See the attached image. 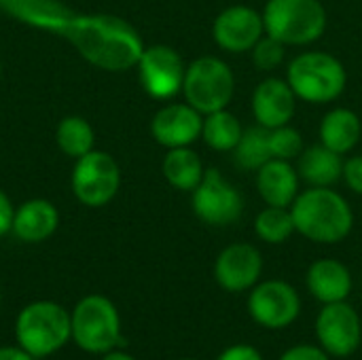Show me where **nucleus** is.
<instances>
[{"mask_svg":"<svg viewBox=\"0 0 362 360\" xmlns=\"http://www.w3.org/2000/svg\"><path fill=\"white\" fill-rule=\"evenodd\" d=\"M0 11L30 28L68 40L91 66L106 72L136 68L144 40L123 17L78 13L62 0H0Z\"/></svg>","mask_w":362,"mask_h":360,"instance_id":"1","label":"nucleus"},{"mask_svg":"<svg viewBox=\"0 0 362 360\" xmlns=\"http://www.w3.org/2000/svg\"><path fill=\"white\" fill-rule=\"evenodd\" d=\"M295 231L314 244H339L354 227L350 202L331 187H310L291 204Z\"/></svg>","mask_w":362,"mask_h":360,"instance_id":"2","label":"nucleus"},{"mask_svg":"<svg viewBox=\"0 0 362 360\" xmlns=\"http://www.w3.org/2000/svg\"><path fill=\"white\" fill-rule=\"evenodd\" d=\"M286 81L297 100L310 104H331L346 91L348 70L333 53L303 51L291 59Z\"/></svg>","mask_w":362,"mask_h":360,"instance_id":"3","label":"nucleus"},{"mask_svg":"<svg viewBox=\"0 0 362 360\" xmlns=\"http://www.w3.org/2000/svg\"><path fill=\"white\" fill-rule=\"evenodd\" d=\"M261 15L265 34L286 47H305L320 40L329 23L320 0H267Z\"/></svg>","mask_w":362,"mask_h":360,"instance_id":"4","label":"nucleus"},{"mask_svg":"<svg viewBox=\"0 0 362 360\" xmlns=\"http://www.w3.org/2000/svg\"><path fill=\"white\" fill-rule=\"evenodd\" d=\"M17 344L34 359L49 356L72 337L70 314L53 301H34L25 306L15 323Z\"/></svg>","mask_w":362,"mask_h":360,"instance_id":"5","label":"nucleus"},{"mask_svg":"<svg viewBox=\"0 0 362 360\" xmlns=\"http://www.w3.org/2000/svg\"><path fill=\"white\" fill-rule=\"evenodd\" d=\"M235 93V76L229 64L216 55H202L187 64L182 95L202 115L229 106Z\"/></svg>","mask_w":362,"mask_h":360,"instance_id":"6","label":"nucleus"},{"mask_svg":"<svg viewBox=\"0 0 362 360\" xmlns=\"http://www.w3.org/2000/svg\"><path fill=\"white\" fill-rule=\"evenodd\" d=\"M72 339L89 354H106L121 344V318L115 303L104 295L83 297L72 314Z\"/></svg>","mask_w":362,"mask_h":360,"instance_id":"7","label":"nucleus"},{"mask_svg":"<svg viewBox=\"0 0 362 360\" xmlns=\"http://www.w3.org/2000/svg\"><path fill=\"white\" fill-rule=\"evenodd\" d=\"M72 193L87 208H102L110 204L121 187V168L106 151H89L78 157L72 168Z\"/></svg>","mask_w":362,"mask_h":360,"instance_id":"8","label":"nucleus"},{"mask_svg":"<svg viewBox=\"0 0 362 360\" xmlns=\"http://www.w3.org/2000/svg\"><path fill=\"white\" fill-rule=\"evenodd\" d=\"M191 210L210 227H229L240 221L244 212V197L221 170L208 168L202 182L191 191Z\"/></svg>","mask_w":362,"mask_h":360,"instance_id":"9","label":"nucleus"},{"mask_svg":"<svg viewBox=\"0 0 362 360\" xmlns=\"http://www.w3.org/2000/svg\"><path fill=\"white\" fill-rule=\"evenodd\" d=\"M136 68L142 89L153 100H170L182 93L187 64L182 62L180 53L174 47L170 45L144 47Z\"/></svg>","mask_w":362,"mask_h":360,"instance_id":"10","label":"nucleus"},{"mask_svg":"<svg viewBox=\"0 0 362 360\" xmlns=\"http://www.w3.org/2000/svg\"><path fill=\"white\" fill-rule=\"evenodd\" d=\"M248 314L263 329H286L301 314V299L295 286L284 280H265L250 289Z\"/></svg>","mask_w":362,"mask_h":360,"instance_id":"11","label":"nucleus"},{"mask_svg":"<svg viewBox=\"0 0 362 360\" xmlns=\"http://www.w3.org/2000/svg\"><path fill=\"white\" fill-rule=\"evenodd\" d=\"M316 337L329 356H352L362 342L361 314L348 303H327L316 318Z\"/></svg>","mask_w":362,"mask_h":360,"instance_id":"12","label":"nucleus"},{"mask_svg":"<svg viewBox=\"0 0 362 360\" xmlns=\"http://www.w3.org/2000/svg\"><path fill=\"white\" fill-rule=\"evenodd\" d=\"M263 34V15L248 4H231L212 21V38L227 53H248Z\"/></svg>","mask_w":362,"mask_h":360,"instance_id":"13","label":"nucleus"},{"mask_svg":"<svg viewBox=\"0 0 362 360\" xmlns=\"http://www.w3.org/2000/svg\"><path fill=\"white\" fill-rule=\"evenodd\" d=\"M263 274V255L248 242L225 246L214 261V280L227 293H244L259 284Z\"/></svg>","mask_w":362,"mask_h":360,"instance_id":"14","label":"nucleus"},{"mask_svg":"<svg viewBox=\"0 0 362 360\" xmlns=\"http://www.w3.org/2000/svg\"><path fill=\"white\" fill-rule=\"evenodd\" d=\"M204 115L191 104H165L161 106L151 121V136L163 149L191 146L202 138Z\"/></svg>","mask_w":362,"mask_h":360,"instance_id":"15","label":"nucleus"},{"mask_svg":"<svg viewBox=\"0 0 362 360\" xmlns=\"http://www.w3.org/2000/svg\"><path fill=\"white\" fill-rule=\"evenodd\" d=\"M250 104L257 125L276 129L293 121L297 110V95L286 79L267 76L255 87Z\"/></svg>","mask_w":362,"mask_h":360,"instance_id":"16","label":"nucleus"},{"mask_svg":"<svg viewBox=\"0 0 362 360\" xmlns=\"http://www.w3.org/2000/svg\"><path fill=\"white\" fill-rule=\"evenodd\" d=\"M308 291L314 299H318L322 306L346 301L352 293V274L346 263L337 259H318L308 267L305 274Z\"/></svg>","mask_w":362,"mask_h":360,"instance_id":"17","label":"nucleus"},{"mask_svg":"<svg viewBox=\"0 0 362 360\" xmlns=\"http://www.w3.org/2000/svg\"><path fill=\"white\" fill-rule=\"evenodd\" d=\"M299 172L293 161L269 159L257 170V191L267 206L291 208L299 191Z\"/></svg>","mask_w":362,"mask_h":360,"instance_id":"18","label":"nucleus"},{"mask_svg":"<svg viewBox=\"0 0 362 360\" xmlns=\"http://www.w3.org/2000/svg\"><path fill=\"white\" fill-rule=\"evenodd\" d=\"M59 225V212L49 199H28L23 202L13 216L11 233L25 242V244H38L49 240Z\"/></svg>","mask_w":362,"mask_h":360,"instance_id":"19","label":"nucleus"},{"mask_svg":"<svg viewBox=\"0 0 362 360\" xmlns=\"http://www.w3.org/2000/svg\"><path fill=\"white\" fill-rule=\"evenodd\" d=\"M318 138H320V144H325L327 149L339 155L352 153L362 138L361 117L352 108H346V106L331 108L320 121Z\"/></svg>","mask_w":362,"mask_h":360,"instance_id":"20","label":"nucleus"},{"mask_svg":"<svg viewBox=\"0 0 362 360\" xmlns=\"http://www.w3.org/2000/svg\"><path fill=\"white\" fill-rule=\"evenodd\" d=\"M299 178L310 187H333L344 174V155L327 149L325 144H314L303 149L297 159Z\"/></svg>","mask_w":362,"mask_h":360,"instance_id":"21","label":"nucleus"},{"mask_svg":"<svg viewBox=\"0 0 362 360\" xmlns=\"http://www.w3.org/2000/svg\"><path fill=\"white\" fill-rule=\"evenodd\" d=\"M161 172L170 187L191 193L202 182L206 168L202 157L191 146H180V149H168L161 163Z\"/></svg>","mask_w":362,"mask_h":360,"instance_id":"22","label":"nucleus"},{"mask_svg":"<svg viewBox=\"0 0 362 360\" xmlns=\"http://www.w3.org/2000/svg\"><path fill=\"white\" fill-rule=\"evenodd\" d=\"M244 134L242 121L227 108L204 115V127H202V140L206 146L218 153L235 151Z\"/></svg>","mask_w":362,"mask_h":360,"instance_id":"23","label":"nucleus"},{"mask_svg":"<svg viewBox=\"0 0 362 360\" xmlns=\"http://www.w3.org/2000/svg\"><path fill=\"white\" fill-rule=\"evenodd\" d=\"M55 140L64 155L78 159V157L87 155L89 151H93L95 134L87 119L72 115V117H64L59 121V125L55 129Z\"/></svg>","mask_w":362,"mask_h":360,"instance_id":"24","label":"nucleus"},{"mask_svg":"<svg viewBox=\"0 0 362 360\" xmlns=\"http://www.w3.org/2000/svg\"><path fill=\"white\" fill-rule=\"evenodd\" d=\"M252 227L257 238L265 244H284L286 240H291L293 233H297L291 208H280V206H265L255 216Z\"/></svg>","mask_w":362,"mask_h":360,"instance_id":"25","label":"nucleus"},{"mask_svg":"<svg viewBox=\"0 0 362 360\" xmlns=\"http://www.w3.org/2000/svg\"><path fill=\"white\" fill-rule=\"evenodd\" d=\"M235 163L244 170H252L257 172L261 166H265L272 159V151H269V129L257 125V127H248L242 134L240 144L235 146Z\"/></svg>","mask_w":362,"mask_h":360,"instance_id":"26","label":"nucleus"},{"mask_svg":"<svg viewBox=\"0 0 362 360\" xmlns=\"http://www.w3.org/2000/svg\"><path fill=\"white\" fill-rule=\"evenodd\" d=\"M303 136L299 129H295L291 123L280 125L276 129H269V151L272 159L282 161H295L303 153Z\"/></svg>","mask_w":362,"mask_h":360,"instance_id":"27","label":"nucleus"},{"mask_svg":"<svg viewBox=\"0 0 362 360\" xmlns=\"http://www.w3.org/2000/svg\"><path fill=\"white\" fill-rule=\"evenodd\" d=\"M250 57H252V64H255L257 70L272 72V70H276L284 62L286 45H282L280 40L272 38L269 34H263L259 38V42L250 49Z\"/></svg>","mask_w":362,"mask_h":360,"instance_id":"28","label":"nucleus"},{"mask_svg":"<svg viewBox=\"0 0 362 360\" xmlns=\"http://www.w3.org/2000/svg\"><path fill=\"white\" fill-rule=\"evenodd\" d=\"M344 182L356 195H362V155H352L344 161Z\"/></svg>","mask_w":362,"mask_h":360,"instance_id":"29","label":"nucleus"},{"mask_svg":"<svg viewBox=\"0 0 362 360\" xmlns=\"http://www.w3.org/2000/svg\"><path fill=\"white\" fill-rule=\"evenodd\" d=\"M280 360H331V356L318 348V346H312V344H299V346H293L288 348Z\"/></svg>","mask_w":362,"mask_h":360,"instance_id":"30","label":"nucleus"},{"mask_svg":"<svg viewBox=\"0 0 362 360\" xmlns=\"http://www.w3.org/2000/svg\"><path fill=\"white\" fill-rule=\"evenodd\" d=\"M216 360H263L261 352L250 346V344H233L229 348H225Z\"/></svg>","mask_w":362,"mask_h":360,"instance_id":"31","label":"nucleus"},{"mask_svg":"<svg viewBox=\"0 0 362 360\" xmlns=\"http://www.w3.org/2000/svg\"><path fill=\"white\" fill-rule=\"evenodd\" d=\"M13 216H15V208H13V204L8 199V195L0 189V238L11 233Z\"/></svg>","mask_w":362,"mask_h":360,"instance_id":"32","label":"nucleus"},{"mask_svg":"<svg viewBox=\"0 0 362 360\" xmlns=\"http://www.w3.org/2000/svg\"><path fill=\"white\" fill-rule=\"evenodd\" d=\"M0 360H34V356L28 354L21 346H19V348L2 346V348H0Z\"/></svg>","mask_w":362,"mask_h":360,"instance_id":"33","label":"nucleus"},{"mask_svg":"<svg viewBox=\"0 0 362 360\" xmlns=\"http://www.w3.org/2000/svg\"><path fill=\"white\" fill-rule=\"evenodd\" d=\"M102 360H136V359H134V356H129V354H125V352L110 350V352H106V354H104V359Z\"/></svg>","mask_w":362,"mask_h":360,"instance_id":"34","label":"nucleus"},{"mask_svg":"<svg viewBox=\"0 0 362 360\" xmlns=\"http://www.w3.org/2000/svg\"><path fill=\"white\" fill-rule=\"evenodd\" d=\"M178 360H195V359H178Z\"/></svg>","mask_w":362,"mask_h":360,"instance_id":"35","label":"nucleus"},{"mask_svg":"<svg viewBox=\"0 0 362 360\" xmlns=\"http://www.w3.org/2000/svg\"><path fill=\"white\" fill-rule=\"evenodd\" d=\"M0 74H2V66H0Z\"/></svg>","mask_w":362,"mask_h":360,"instance_id":"36","label":"nucleus"},{"mask_svg":"<svg viewBox=\"0 0 362 360\" xmlns=\"http://www.w3.org/2000/svg\"><path fill=\"white\" fill-rule=\"evenodd\" d=\"M361 318H362V316H361Z\"/></svg>","mask_w":362,"mask_h":360,"instance_id":"37","label":"nucleus"}]
</instances>
